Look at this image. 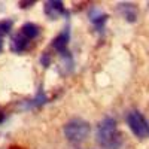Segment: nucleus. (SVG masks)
Masks as SVG:
<instances>
[{
	"label": "nucleus",
	"instance_id": "nucleus-12",
	"mask_svg": "<svg viewBox=\"0 0 149 149\" xmlns=\"http://www.w3.org/2000/svg\"><path fill=\"white\" fill-rule=\"evenodd\" d=\"M49 63H51V57H49L48 54H45V55L42 57V64H43V66H49Z\"/></svg>",
	"mask_w": 149,
	"mask_h": 149
},
{
	"label": "nucleus",
	"instance_id": "nucleus-9",
	"mask_svg": "<svg viewBox=\"0 0 149 149\" xmlns=\"http://www.w3.org/2000/svg\"><path fill=\"white\" fill-rule=\"evenodd\" d=\"M90 19H91V22L94 24V26L100 30V29L104 26V22H106V19H107V15L102 14L98 9H93V10L90 12Z\"/></svg>",
	"mask_w": 149,
	"mask_h": 149
},
{
	"label": "nucleus",
	"instance_id": "nucleus-11",
	"mask_svg": "<svg viewBox=\"0 0 149 149\" xmlns=\"http://www.w3.org/2000/svg\"><path fill=\"white\" fill-rule=\"evenodd\" d=\"M46 102V97H45V94L43 93H39L37 94V97L34 98V103L33 104H36V106H40V104H43Z\"/></svg>",
	"mask_w": 149,
	"mask_h": 149
},
{
	"label": "nucleus",
	"instance_id": "nucleus-15",
	"mask_svg": "<svg viewBox=\"0 0 149 149\" xmlns=\"http://www.w3.org/2000/svg\"><path fill=\"white\" fill-rule=\"evenodd\" d=\"M2 48H3V42H2V39H0V51H2Z\"/></svg>",
	"mask_w": 149,
	"mask_h": 149
},
{
	"label": "nucleus",
	"instance_id": "nucleus-2",
	"mask_svg": "<svg viewBox=\"0 0 149 149\" xmlns=\"http://www.w3.org/2000/svg\"><path fill=\"white\" fill-rule=\"evenodd\" d=\"M90 131H91L90 124L84 119H79V118L69 121L64 125V136L72 143H79V142L85 140L88 137Z\"/></svg>",
	"mask_w": 149,
	"mask_h": 149
},
{
	"label": "nucleus",
	"instance_id": "nucleus-4",
	"mask_svg": "<svg viewBox=\"0 0 149 149\" xmlns=\"http://www.w3.org/2000/svg\"><path fill=\"white\" fill-rule=\"evenodd\" d=\"M43 10L49 19H55L61 14H64V5L60 0H48L43 5Z\"/></svg>",
	"mask_w": 149,
	"mask_h": 149
},
{
	"label": "nucleus",
	"instance_id": "nucleus-13",
	"mask_svg": "<svg viewBox=\"0 0 149 149\" xmlns=\"http://www.w3.org/2000/svg\"><path fill=\"white\" fill-rule=\"evenodd\" d=\"M31 5H34V2H31V0H30V2H19V6L21 8H29Z\"/></svg>",
	"mask_w": 149,
	"mask_h": 149
},
{
	"label": "nucleus",
	"instance_id": "nucleus-7",
	"mask_svg": "<svg viewBox=\"0 0 149 149\" xmlns=\"http://www.w3.org/2000/svg\"><path fill=\"white\" fill-rule=\"evenodd\" d=\"M27 46H29V39H27V37H24L21 33L15 34L14 37H12V49H14L15 52L26 51Z\"/></svg>",
	"mask_w": 149,
	"mask_h": 149
},
{
	"label": "nucleus",
	"instance_id": "nucleus-14",
	"mask_svg": "<svg viewBox=\"0 0 149 149\" xmlns=\"http://www.w3.org/2000/svg\"><path fill=\"white\" fill-rule=\"evenodd\" d=\"M5 121V115H3V112H0V122H3Z\"/></svg>",
	"mask_w": 149,
	"mask_h": 149
},
{
	"label": "nucleus",
	"instance_id": "nucleus-5",
	"mask_svg": "<svg viewBox=\"0 0 149 149\" xmlns=\"http://www.w3.org/2000/svg\"><path fill=\"white\" fill-rule=\"evenodd\" d=\"M69 39H70V34H69V30L66 29L64 31H61L52 42V46L57 49L58 52L64 54L66 52V48H67V43H69Z\"/></svg>",
	"mask_w": 149,
	"mask_h": 149
},
{
	"label": "nucleus",
	"instance_id": "nucleus-1",
	"mask_svg": "<svg viewBox=\"0 0 149 149\" xmlns=\"http://www.w3.org/2000/svg\"><path fill=\"white\" fill-rule=\"evenodd\" d=\"M97 142L104 149H119L122 145V136L116 128V121L106 116L97 127Z\"/></svg>",
	"mask_w": 149,
	"mask_h": 149
},
{
	"label": "nucleus",
	"instance_id": "nucleus-8",
	"mask_svg": "<svg viewBox=\"0 0 149 149\" xmlns=\"http://www.w3.org/2000/svg\"><path fill=\"white\" fill-rule=\"evenodd\" d=\"M39 33H40V27L37 24H33V22L24 24L21 29V34L24 37H27V39H34V37L39 36Z\"/></svg>",
	"mask_w": 149,
	"mask_h": 149
},
{
	"label": "nucleus",
	"instance_id": "nucleus-10",
	"mask_svg": "<svg viewBox=\"0 0 149 149\" xmlns=\"http://www.w3.org/2000/svg\"><path fill=\"white\" fill-rule=\"evenodd\" d=\"M12 22L10 19H3V21H0V36H6L10 29H12Z\"/></svg>",
	"mask_w": 149,
	"mask_h": 149
},
{
	"label": "nucleus",
	"instance_id": "nucleus-3",
	"mask_svg": "<svg viewBox=\"0 0 149 149\" xmlns=\"http://www.w3.org/2000/svg\"><path fill=\"white\" fill-rule=\"evenodd\" d=\"M127 122L130 125V130L137 136L139 139H145L149 136V124L145 119V116L137 110H133L127 116Z\"/></svg>",
	"mask_w": 149,
	"mask_h": 149
},
{
	"label": "nucleus",
	"instance_id": "nucleus-6",
	"mask_svg": "<svg viewBox=\"0 0 149 149\" xmlns=\"http://www.w3.org/2000/svg\"><path fill=\"white\" fill-rule=\"evenodd\" d=\"M119 12L124 15V18H125L127 21H130V22H134L136 19H137V9H136V6L131 5V3H121L119 5Z\"/></svg>",
	"mask_w": 149,
	"mask_h": 149
}]
</instances>
